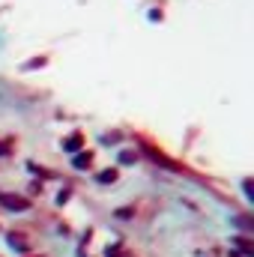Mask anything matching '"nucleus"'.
I'll use <instances>...</instances> for the list:
<instances>
[{
  "label": "nucleus",
  "mask_w": 254,
  "mask_h": 257,
  "mask_svg": "<svg viewBox=\"0 0 254 257\" xmlns=\"http://www.w3.org/2000/svg\"><path fill=\"white\" fill-rule=\"evenodd\" d=\"M75 165H78V168H84V165H90V153H87V156H78V159H75Z\"/></svg>",
  "instance_id": "4"
},
{
  "label": "nucleus",
  "mask_w": 254,
  "mask_h": 257,
  "mask_svg": "<svg viewBox=\"0 0 254 257\" xmlns=\"http://www.w3.org/2000/svg\"><path fill=\"white\" fill-rule=\"evenodd\" d=\"M99 179H102V182H114V179H117V171H108V173H102Z\"/></svg>",
  "instance_id": "3"
},
{
  "label": "nucleus",
  "mask_w": 254,
  "mask_h": 257,
  "mask_svg": "<svg viewBox=\"0 0 254 257\" xmlns=\"http://www.w3.org/2000/svg\"><path fill=\"white\" fill-rule=\"evenodd\" d=\"M0 203L9 206V209H27V206H30L27 198H15V195H0Z\"/></svg>",
  "instance_id": "1"
},
{
  "label": "nucleus",
  "mask_w": 254,
  "mask_h": 257,
  "mask_svg": "<svg viewBox=\"0 0 254 257\" xmlns=\"http://www.w3.org/2000/svg\"><path fill=\"white\" fill-rule=\"evenodd\" d=\"M63 146H66V150H69V153H75V150H81V135L75 132V135H72V138H69V141L63 143Z\"/></svg>",
  "instance_id": "2"
}]
</instances>
